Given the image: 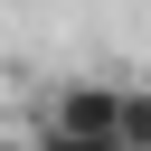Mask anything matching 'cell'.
Wrapping results in <instances>:
<instances>
[{"mask_svg": "<svg viewBox=\"0 0 151 151\" xmlns=\"http://www.w3.org/2000/svg\"><path fill=\"white\" fill-rule=\"evenodd\" d=\"M113 104H123V85H104V76H76V85H57V94H47V132L113 142Z\"/></svg>", "mask_w": 151, "mask_h": 151, "instance_id": "1", "label": "cell"}, {"mask_svg": "<svg viewBox=\"0 0 151 151\" xmlns=\"http://www.w3.org/2000/svg\"><path fill=\"white\" fill-rule=\"evenodd\" d=\"M113 142H123V151H151V85H123V104H113Z\"/></svg>", "mask_w": 151, "mask_h": 151, "instance_id": "2", "label": "cell"}, {"mask_svg": "<svg viewBox=\"0 0 151 151\" xmlns=\"http://www.w3.org/2000/svg\"><path fill=\"white\" fill-rule=\"evenodd\" d=\"M38 151H123V142H76V132H28Z\"/></svg>", "mask_w": 151, "mask_h": 151, "instance_id": "3", "label": "cell"}, {"mask_svg": "<svg viewBox=\"0 0 151 151\" xmlns=\"http://www.w3.org/2000/svg\"><path fill=\"white\" fill-rule=\"evenodd\" d=\"M0 151H38V142H28V132H0Z\"/></svg>", "mask_w": 151, "mask_h": 151, "instance_id": "4", "label": "cell"}]
</instances>
